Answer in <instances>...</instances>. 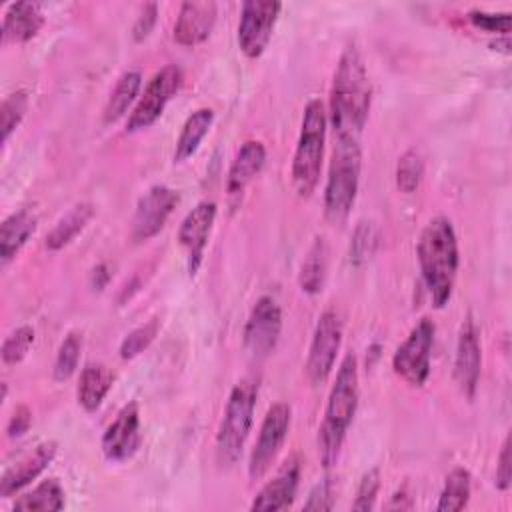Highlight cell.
<instances>
[{
    "instance_id": "obj_10",
    "label": "cell",
    "mask_w": 512,
    "mask_h": 512,
    "mask_svg": "<svg viewBox=\"0 0 512 512\" xmlns=\"http://www.w3.org/2000/svg\"><path fill=\"white\" fill-rule=\"evenodd\" d=\"M280 10L282 4L274 0H246L242 4L238 22V46L244 56H262L272 38Z\"/></svg>"
},
{
    "instance_id": "obj_7",
    "label": "cell",
    "mask_w": 512,
    "mask_h": 512,
    "mask_svg": "<svg viewBox=\"0 0 512 512\" xmlns=\"http://www.w3.org/2000/svg\"><path fill=\"white\" fill-rule=\"evenodd\" d=\"M184 74L176 64H166L160 68L146 84L142 96L138 98L134 110L126 120V132H140L150 128L164 112L166 104L176 96L182 88Z\"/></svg>"
},
{
    "instance_id": "obj_38",
    "label": "cell",
    "mask_w": 512,
    "mask_h": 512,
    "mask_svg": "<svg viewBox=\"0 0 512 512\" xmlns=\"http://www.w3.org/2000/svg\"><path fill=\"white\" fill-rule=\"evenodd\" d=\"M332 506H334V488L330 478H324L308 494L304 510H332Z\"/></svg>"
},
{
    "instance_id": "obj_5",
    "label": "cell",
    "mask_w": 512,
    "mask_h": 512,
    "mask_svg": "<svg viewBox=\"0 0 512 512\" xmlns=\"http://www.w3.org/2000/svg\"><path fill=\"white\" fill-rule=\"evenodd\" d=\"M326 122L328 118L322 100L312 98L302 114L300 136L292 160V186L302 198H308L320 180L326 142Z\"/></svg>"
},
{
    "instance_id": "obj_2",
    "label": "cell",
    "mask_w": 512,
    "mask_h": 512,
    "mask_svg": "<svg viewBox=\"0 0 512 512\" xmlns=\"http://www.w3.org/2000/svg\"><path fill=\"white\" fill-rule=\"evenodd\" d=\"M418 264L434 308H444L452 296L460 254L458 238L450 218H432L418 240Z\"/></svg>"
},
{
    "instance_id": "obj_34",
    "label": "cell",
    "mask_w": 512,
    "mask_h": 512,
    "mask_svg": "<svg viewBox=\"0 0 512 512\" xmlns=\"http://www.w3.org/2000/svg\"><path fill=\"white\" fill-rule=\"evenodd\" d=\"M26 110H28V92L26 90H16L2 100V108H0L2 142H6L10 138V134L16 130V126L22 122Z\"/></svg>"
},
{
    "instance_id": "obj_24",
    "label": "cell",
    "mask_w": 512,
    "mask_h": 512,
    "mask_svg": "<svg viewBox=\"0 0 512 512\" xmlns=\"http://www.w3.org/2000/svg\"><path fill=\"white\" fill-rule=\"evenodd\" d=\"M94 216V206L90 202H80L76 206H72L56 224L54 228L46 234V248L56 252L62 250L64 246H68L90 222V218Z\"/></svg>"
},
{
    "instance_id": "obj_13",
    "label": "cell",
    "mask_w": 512,
    "mask_h": 512,
    "mask_svg": "<svg viewBox=\"0 0 512 512\" xmlns=\"http://www.w3.org/2000/svg\"><path fill=\"white\" fill-rule=\"evenodd\" d=\"M180 196L174 188L166 184H154L150 186L138 200L134 216H132V228H130V238L140 244L156 236L170 214L174 212Z\"/></svg>"
},
{
    "instance_id": "obj_20",
    "label": "cell",
    "mask_w": 512,
    "mask_h": 512,
    "mask_svg": "<svg viewBox=\"0 0 512 512\" xmlns=\"http://www.w3.org/2000/svg\"><path fill=\"white\" fill-rule=\"evenodd\" d=\"M264 162H266V148L260 140H246L238 148L226 178V192L232 204H236L242 198L246 186L260 174Z\"/></svg>"
},
{
    "instance_id": "obj_21",
    "label": "cell",
    "mask_w": 512,
    "mask_h": 512,
    "mask_svg": "<svg viewBox=\"0 0 512 512\" xmlns=\"http://www.w3.org/2000/svg\"><path fill=\"white\" fill-rule=\"evenodd\" d=\"M44 26V12L38 2L22 0L8 6L2 18V42L22 44L32 40Z\"/></svg>"
},
{
    "instance_id": "obj_25",
    "label": "cell",
    "mask_w": 512,
    "mask_h": 512,
    "mask_svg": "<svg viewBox=\"0 0 512 512\" xmlns=\"http://www.w3.org/2000/svg\"><path fill=\"white\" fill-rule=\"evenodd\" d=\"M212 122H214V112L210 108H198L186 118L176 140L174 162H184L196 154V150L200 148V142L212 128Z\"/></svg>"
},
{
    "instance_id": "obj_12",
    "label": "cell",
    "mask_w": 512,
    "mask_h": 512,
    "mask_svg": "<svg viewBox=\"0 0 512 512\" xmlns=\"http://www.w3.org/2000/svg\"><path fill=\"white\" fill-rule=\"evenodd\" d=\"M282 330V310L272 296H260L244 326V348L252 360H264L276 348Z\"/></svg>"
},
{
    "instance_id": "obj_18",
    "label": "cell",
    "mask_w": 512,
    "mask_h": 512,
    "mask_svg": "<svg viewBox=\"0 0 512 512\" xmlns=\"http://www.w3.org/2000/svg\"><path fill=\"white\" fill-rule=\"evenodd\" d=\"M56 452H58V444L54 440H48V442H40L28 454L16 460L10 468L4 470L0 478V496L10 498L22 488H26L50 466Z\"/></svg>"
},
{
    "instance_id": "obj_32",
    "label": "cell",
    "mask_w": 512,
    "mask_h": 512,
    "mask_svg": "<svg viewBox=\"0 0 512 512\" xmlns=\"http://www.w3.org/2000/svg\"><path fill=\"white\" fill-rule=\"evenodd\" d=\"M378 228L374 226V222L370 220H362L358 222L354 234H352V242H350V260L352 264L360 266L364 262H368L376 248H378Z\"/></svg>"
},
{
    "instance_id": "obj_37",
    "label": "cell",
    "mask_w": 512,
    "mask_h": 512,
    "mask_svg": "<svg viewBox=\"0 0 512 512\" xmlns=\"http://www.w3.org/2000/svg\"><path fill=\"white\" fill-rule=\"evenodd\" d=\"M470 22L490 34H508L510 32V12H484V10H470L468 12Z\"/></svg>"
},
{
    "instance_id": "obj_26",
    "label": "cell",
    "mask_w": 512,
    "mask_h": 512,
    "mask_svg": "<svg viewBox=\"0 0 512 512\" xmlns=\"http://www.w3.org/2000/svg\"><path fill=\"white\" fill-rule=\"evenodd\" d=\"M66 504L64 490L56 478L42 480L38 486H34L30 492L18 496L12 504V510L16 512H58Z\"/></svg>"
},
{
    "instance_id": "obj_4",
    "label": "cell",
    "mask_w": 512,
    "mask_h": 512,
    "mask_svg": "<svg viewBox=\"0 0 512 512\" xmlns=\"http://www.w3.org/2000/svg\"><path fill=\"white\" fill-rule=\"evenodd\" d=\"M360 168V140L336 138L324 186V214L330 222L338 224L348 218L358 194Z\"/></svg>"
},
{
    "instance_id": "obj_33",
    "label": "cell",
    "mask_w": 512,
    "mask_h": 512,
    "mask_svg": "<svg viewBox=\"0 0 512 512\" xmlns=\"http://www.w3.org/2000/svg\"><path fill=\"white\" fill-rule=\"evenodd\" d=\"M34 340H36V332L28 324L18 326L16 330H12L4 338L2 350H0L4 364H18V362H22L26 358V354L30 352Z\"/></svg>"
},
{
    "instance_id": "obj_17",
    "label": "cell",
    "mask_w": 512,
    "mask_h": 512,
    "mask_svg": "<svg viewBox=\"0 0 512 512\" xmlns=\"http://www.w3.org/2000/svg\"><path fill=\"white\" fill-rule=\"evenodd\" d=\"M300 458L292 454L274 474L272 480H268L260 492L254 496L250 510L252 512H266V510H286L292 506L298 490L300 480Z\"/></svg>"
},
{
    "instance_id": "obj_40",
    "label": "cell",
    "mask_w": 512,
    "mask_h": 512,
    "mask_svg": "<svg viewBox=\"0 0 512 512\" xmlns=\"http://www.w3.org/2000/svg\"><path fill=\"white\" fill-rule=\"evenodd\" d=\"M512 484V464H510V436L504 438L502 450L498 454V464H496V486L500 490H508Z\"/></svg>"
},
{
    "instance_id": "obj_19",
    "label": "cell",
    "mask_w": 512,
    "mask_h": 512,
    "mask_svg": "<svg viewBox=\"0 0 512 512\" xmlns=\"http://www.w3.org/2000/svg\"><path fill=\"white\" fill-rule=\"evenodd\" d=\"M216 24L214 2H182L174 22V40L182 46L202 44Z\"/></svg>"
},
{
    "instance_id": "obj_36",
    "label": "cell",
    "mask_w": 512,
    "mask_h": 512,
    "mask_svg": "<svg viewBox=\"0 0 512 512\" xmlns=\"http://www.w3.org/2000/svg\"><path fill=\"white\" fill-rule=\"evenodd\" d=\"M378 490H380V470L378 468H370L360 478V484H358V490H356V498L352 502V510H358V512L372 510L374 504H376Z\"/></svg>"
},
{
    "instance_id": "obj_23",
    "label": "cell",
    "mask_w": 512,
    "mask_h": 512,
    "mask_svg": "<svg viewBox=\"0 0 512 512\" xmlns=\"http://www.w3.org/2000/svg\"><path fill=\"white\" fill-rule=\"evenodd\" d=\"M114 384V372L100 362L86 364L80 372L76 398L86 412H96Z\"/></svg>"
},
{
    "instance_id": "obj_11",
    "label": "cell",
    "mask_w": 512,
    "mask_h": 512,
    "mask_svg": "<svg viewBox=\"0 0 512 512\" xmlns=\"http://www.w3.org/2000/svg\"><path fill=\"white\" fill-rule=\"evenodd\" d=\"M340 344H342V320L338 312L324 310L316 322L314 336L308 350V360H306V376L314 386L324 384L326 378L330 376L336 364Z\"/></svg>"
},
{
    "instance_id": "obj_14",
    "label": "cell",
    "mask_w": 512,
    "mask_h": 512,
    "mask_svg": "<svg viewBox=\"0 0 512 512\" xmlns=\"http://www.w3.org/2000/svg\"><path fill=\"white\" fill-rule=\"evenodd\" d=\"M140 410L136 402H128L120 408L116 418L102 434L100 448L110 462H126L140 448Z\"/></svg>"
},
{
    "instance_id": "obj_3",
    "label": "cell",
    "mask_w": 512,
    "mask_h": 512,
    "mask_svg": "<svg viewBox=\"0 0 512 512\" xmlns=\"http://www.w3.org/2000/svg\"><path fill=\"white\" fill-rule=\"evenodd\" d=\"M358 408V362L348 352L336 372V380L330 388L324 420L318 430V454L324 468L336 464L348 426Z\"/></svg>"
},
{
    "instance_id": "obj_27",
    "label": "cell",
    "mask_w": 512,
    "mask_h": 512,
    "mask_svg": "<svg viewBox=\"0 0 512 512\" xmlns=\"http://www.w3.org/2000/svg\"><path fill=\"white\" fill-rule=\"evenodd\" d=\"M140 86H142V74L138 70H128L118 78V82H116L114 90L110 92L106 106L102 110L104 124H114L116 120H120L126 114L130 104L136 100Z\"/></svg>"
},
{
    "instance_id": "obj_9",
    "label": "cell",
    "mask_w": 512,
    "mask_h": 512,
    "mask_svg": "<svg viewBox=\"0 0 512 512\" xmlns=\"http://www.w3.org/2000/svg\"><path fill=\"white\" fill-rule=\"evenodd\" d=\"M292 422V408L286 402H274L262 424L256 438V444L250 452L248 460V476L250 480H260L274 464Z\"/></svg>"
},
{
    "instance_id": "obj_15",
    "label": "cell",
    "mask_w": 512,
    "mask_h": 512,
    "mask_svg": "<svg viewBox=\"0 0 512 512\" xmlns=\"http://www.w3.org/2000/svg\"><path fill=\"white\" fill-rule=\"evenodd\" d=\"M216 204L202 200L198 202L182 220L178 228V242L186 252V264H188V274L196 276L204 250L208 244V236L212 230V224L216 220Z\"/></svg>"
},
{
    "instance_id": "obj_22",
    "label": "cell",
    "mask_w": 512,
    "mask_h": 512,
    "mask_svg": "<svg viewBox=\"0 0 512 512\" xmlns=\"http://www.w3.org/2000/svg\"><path fill=\"white\" fill-rule=\"evenodd\" d=\"M36 230V216L28 208H20L4 218L0 224V262L6 266L20 248L28 242V238Z\"/></svg>"
},
{
    "instance_id": "obj_31",
    "label": "cell",
    "mask_w": 512,
    "mask_h": 512,
    "mask_svg": "<svg viewBox=\"0 0 512 512\" xmlns=\"http://www.w3.org/2000/svg\"><path fill=\"white\" fill-rule=\"evenodd\" d=\"M80 352H82V334L70 332L62 340V344L56 352V360H54V380L56 382H64L76 372Z\"/></svg>"
},
{
    "instance_id": "obj_39",
    "label": "cell",
    "mask_w": 512,
    "mask_h": 512,
    "mask_svg": "<svg viewBox=\"0 0 512 512\" xmlns=\"http://www.w3.org/2000/svg\"><path fill=\"white\" fill-rule=\"evenodd\" d=\"M156 14H158V6L156 4H144L138 18H136V24L132 28V36L136 42H142L144 38H148V34L152 32L154 24H156Z\"/></svg>"
},
{
    "instance_id": "obj_35",
    "label": "cell",
    "mask_w": 512,
    "mask_h": 512,
    "mask_svg": "<svg viewBox=\"0 0 512 512\" xmlns=\"http://www.w3.org/2000/svg\"><path fill=\"white\" fill-rule=\"evenodd\" d=\"M158 328H160L158 320L152 318L150 322H146V324L134 328L132 332H128L126 338H124L122 344H120V358H122V360H132V358H136L140 352H144V350L152 344V340L156 338Z\"/></svg>"
},
{
    "instance_id": "obj_1",
    "label": "cell",
    "mask_w": 512,
    "mask_h": 512,
    "mask_svg": "<svg viewBox=\"0 0 512 512\" xmlns=\"http://www.w3.org/2000/svg\"><path fill=\"white\" fill-rule=\"evenodd\" d=\"M372 102V86L360 50L344 48L330 88V122L336 138L360 140Z\"/></svg>"
},
{
    "instance_id": "obj_30",
    "label": "cell",
    "mask_w": 512,
    "mask_h": 512,
    "mask_svg": "<svg viewBox=\"0 0 512 512\" xmlns=\"http://www.w3.org/2000/svg\"><path fill=\"white\" fill-rule=\"evenodd\" d=\"M424 178V158L418 150H406L396 164V186L404 194H414Z\"/></svg>"
},
{
    "instance_id": "obj_28",
    "label": "cell",
    "mask_w": 512,
    "mask_h": 512,
    "mask_svg": "<svg viewBox=\"0 0 512 512\" xmlns=\"http://www.w3.org/2000/svg\"><path fill=\"white\" fill-rule=\"evenodd\" d=\"M326 264H328L326 242H324V238H316L300 266L298 284H300L302 292L318 294L322 290L324 278H326Z\"/></svg>"
},
{
    "instance_id": "obj_29",
    "label": "cell",
    "mask_w": 512,
    "mask_h": 512,
    "mask_svg": "<svg viewBox=\"0 0 512 512\" xmlns=\"http://www.w3.org/2000/svg\"><path fill=\"white\" fill-rule=\"evenodd\" d=\"M472 492V476L466 468L458 466L448 472L444 480V488L440 492L436 510L438 512H458L466 508Z\"/></svg>"
},
{
    "instance_id": "obj_41",
    "label": "cell",
    "mask_w": 512,
    "mask_h": 512,
    "mask_svg": "<svg viewBox=\"0 0 512 512\" xmlns=\"http://www.w3.org/2000/svg\"><path fill=\"white\" fill-rule=\"evenodd\" d=\"M32 424V412L28 406H18L14 410V414L10 416L8 420V426H6V432H8V438H20L28 432Z\"/></svg>"
},
{
    "instance_id": "obj_16",
    "label": "cell",
    "mask_w": 512,
    "mask_h": 512,
    "mask_svg": "<svg viewBox=\"0 0 512 512\" xmlns=\"http://www.w3.org/2000/svg\"><path fill=\"white\" fill-rule=\"evenodd\" d=\"M480 366H482V348H480V334L478 328L468 316L458 332L456 342V358H454V378L458 388L466 398H474L480 378Z\"/></svg>"
},
{
    "instance_id": "obj_42",
    "label": "cell",
    "mask_w": 512,
    "mask_h": 512,
    "mask_svg": "<svg viewBox=\"0 0 512 512\" xmlns=\"http://www.w3.org/2000/svg\"><path fill=\"white\" fill-rule=\"evenodd\" d=\"M108 280H110V274H108L106 264H98V266L92 268V272H90V286L94 290H102Z\"/></svg>"
},
{
    "instance_id": "obj_6",
    "label": "cell",
    "mask_w": 512,
    "mask_h": 512,
    "mask_svg": "<svg viewBox=\"0 0 512 512\" xmlns=\"http://www.w3.org/2000/svg\"><path fill=\"white\" fill-rule=\"evenodd\" d=\"M256 396L258 384L254 378H242L232 388L216 434V460L220 466H232L240 458L252 430Z\"/></svg>"
},
{
    "instance_id": "obj_8",
    "label": "cell",
    "mask_w": 512,
    "mask_h": 512,
    "mask_svg": "<svg viewBox=\"0 0 512 512\" xmlns=\"http://www.w3.org/2000/svg\"><path fill=\"white\" fill-rule=\"evenodd\" d=\"M436 326L430 318H420L406 340L392 356L394 372L410 386H422L430 376V354Z\"/></svg>"
}]
</instances>
